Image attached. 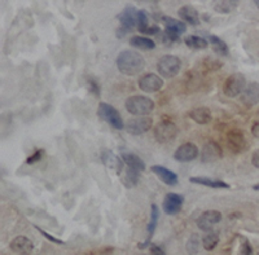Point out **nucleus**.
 I'll return each instance as SVG.
<instances>
[{"label":"nucleus","mask_w":259,"mask_h":255,"mask_svg":"<svg viewBox=\"0 0 259 255\" xmlns=\"http://www.w3.org/2000/svg\"><path fill=\"white\" fill-rule=\"evenodd\" d=\"M145 60L139 52L122 51L117 57V68L124 75H136L144 69Z\"/></svg>","instance_id":"f257e3e1"},{"label":"nucleus","mask_w":259,"mask_h":255,"mask_svg":"<svg viewBox=\"0 0 259 255\" xmlns=\"http://www.w3.org/2000/svg\"><path fill=\"white\" fill-rule=\"evenodd\" d=\"M126 109L130 114H134L136 117H147L154 109V101L147 96H130L126 100Z\"/></svg>","instance_id":"f03ea898"},{"label":"nucleus","mask_w":259,"mask_h":255,"mask_svg":"<svg viewBox=\"0 0 259 255\" xmlns=\"http://www.w3.org/2000/svg\"><path fill=\"white\" fill-rule=\"evenodd\" d=\"M180 69H182V61L179 57L174 56V55H165L158 60L157 64V70L166 79H171L179 74Z\"/></svg>","instance_id":"7ed1b4c3"},{"label":"nucleus","mask_w":259,"mask_h":255,"mask_svg":"<svg viewBox=\"0 0 259 255\" xmlns=\"http://www.w3.org/2000/svg\"><path fill=\"white\" fill-rule=\"evenodd\" d=\"M97 115H99L103 120H105L106 123H109L110 126L114 127V129L122 130L124 127L123 119H122L119 112H118L115 108H113L112 105H109V104H106V103L99 104V108H97Z\"/></svg>","instance_id":"20e7f679"},{"label":"nucleus","mask_w":259,"mask_h":255,"mask_svg":"<svg viewBox=\"0 0 259 255\" xmlns=\"http://www.w3.org/2000/svg\"><path fill=\"white\" fill-rule=\"evenodd\" d=\"M246 88V79L241 73L231 74L223 84V94L227 97H236Z\"/></svg>","instance_id":"39448f33"},{"label":"nucleus","mask_w":259,"mask_h":255,"mask_svg":"<svg viewBox=\"0 0 259 255\" xmlns=\"http://www.w3.org/2000/svg\"><path fill=\"white\" fill-rule=\"evenodd\" d=\"M136 15H138V9L128 6L123 9L121 15L118 16L119 22H121V27L118 29L117 32L118 38H123L127 32L131 31L136 26Z\"/></svg>","instance_id":"423d86ee"},{"label":"nucleus","mask_w":259,"mask_h":255,"mask_svg":"<svg viewBox=\"0 0 259 255\" xmlns=\"http://www.w3.org/2000/svg\"><path fill=\"white\" fill-rule=\"evenodd\" d=\"M154 135L159 143H170L178 135V127L171 120H162L154 129Z\"/></svg>","instance_id":"0eeeda50"},{"label":"nucleus","mask_w":259,"mask_h":255,"mask_svg":"<svg viewBox=\"0 0 259 255\" xmlns=\"http://www.w3.org/2000/svg\"><path fill=\"white\" fill-rule=\"evenodd\" d=\"M227 144L230 149L235 153H242L249 148L244 132L240 130H231L227 132Z\"/></svg>","instance_id":"6e6552de"},{"label":"nucleus","mask_w":259,"mask_h":255,"mask_svg":"<svg viewBox=\"0 0 259 255\" xmlns=\"http://www.w3.org/2000/svg\"><path fill=\"white\" fill-rule=\"evenodd\" d=\"M198 154H200V150H198L197 145L193 143H184L183 145H180L174 153V158L178 162H192L197 158Z\"/></svg>","instance_id":"1a4fd4ad"},{"label":"nucleus","mask_w":259,"mask_h":255,"mask_svg":"<svg viewBox=\"0 0 259 255\" xmlns=\"http://www.w3.org/2000/svg\"><path fill=\"white\" fill-rule=\"evenodd\" d=\"M138 86L142 91L148 92V94H150V92H157L163 87V79L159 75H157V74H144L139 79Z\"/></svg>","instance_id":"9d476101"},{"label":"nucleus","mask_w":259,"mask_h":255,"mask_svg":"<svg viewBox=\"0 0 259 255\" xmlns=\"http://www.w3.org/2000/svg\"><path fill=\"white\" fill-rule=\"evenodd\" d=\"M152 124L153 119L150 117H136L127 122L126 130L131 135H142L144 132L149 131Z\"/></svg>","instance_id":"9b49d317"},{"label":"nucleus","mask_w":259,"mask_h":255,"mask_svg":"<svg viewBox=\"0 0 259 255\" xmlns=\"http://www.w3.org/2000/svg\"><path fill=\"white\" fill-rule=\"evenodd\" d=\"M183 203H184V197L178 193H167L162 203V208L167 215H177L182 210Z\"/></svg>","instance_id":"f8f14e48"},{"label":"nucleus","mask_w":259,"mask_h":255,"mask_svg":"<svg viewBox=\"0 0 259 255\" xmlns=\"http://www.w3.org/2000/svg\"><path fill=\"white\" fill-rule=\"evenodd\" d=\"M222 220V214L217 210H209L200 215L197 219V227L203 232H212V227Z\"/></svg>","instance_id":"ddd939ff"},{"label":"nucleus","mask_w":259,"mask_h":255,"mask_svg":"<svg viewBox=\"0 0 259 255\" xmlns=\"http://www.w3.org/2000/svg\"><path fill=\"white\" fill-rule=\"evenodd\" d=\"M222 148L215 141L210 140L207 141L202 148V153H201V161L203 163H211V162L218 161L222 158Z\"/></svg>","instance_id":"4468645a"},{"label":"nucleus","mask_w":259,"mask_h":255,"mask_svg":"<svg viewBox=\"0 0 259 255\" xmlns=\"http://www.w3.org/2000/svg\"><path fill=\"white\" fill-rule=\"evenodd\" d=\"M9 247L13 252L20 255H29L32 252L34 249V243L31 242V240H29L25 236H17L16 238H13L9 243Z\"/></svg>","instance_id":"2eb2a0df"},{"label":"nucleus","mask_w":259,"mask_h":255,"mask_svg":"<svg viewBox=\"0 0 259 255\" xmlns=\"http://www.w3.org/2000/svg\"><path fill=\"white\" fill-rule=\"evenodd\" d=\"M101 161H103V163L105 164L106 167L114 170L118 175H121L123 173V159L115 156L114 153L110 152V150H103V153H101Z\"/></svg>","instance_id":"dca6fc26"},{"label":"nucleus","mask_w":259,"mask_h":255,"mask_svg":"<svg viewBox=\"0 0 259 255\" xmlns=\"http://www.w3.org/2000/svg\"><path fill=\"white\" fill-rule=\"evenodd\" d=\"M241 103L247 108L256 105L259 103V84L258 83H250L246 86L244 92L241 94Z\"/></svg>","instance_id":"f3484780"},{"label":"nucleus","mask_w":259,"mask_h":255,"mask_svg":"<svg viewBox=\"0 0 259 255\" xmlns=\"http://www.w3.org/2000/svg\"><path fill=\"white\" fill-rule=\"evenodd\" d=\"M158 218H159L158 206L153 203L152 207H150V220H149V224H148V238L145 242L139 243L138 245L139 249H145V247L150 246V240H152V236H153L154 231H156L157 228V224H158Z\"/></svg>","instance_id":"a211bd4d"},{"label":"nucleus","mask_w":259,"mask_h":255,"mask_svg":"<svg viewBox=\"0 0 259 255\" xmlns=\"http://www.w3.org/2000/svg\"><path fill=\"white\" fill-rule=\"evenodd\" d=\"M150 170H152V173L156 174V175L158 176L159 179L165 183V184L167 185L178 184V175L174 173V171L168 170V168L163 167V166H158V164H157V166H153Z\"/></svg>","instance_id":"6ab92c4d"},{"label":"nucleus","mask_w":259,"mask_h":255,"mask_svg":"<svg viewBox=\"0 0 259 255\" xmlns=\"http://www.w3.org/2000/svg\"><path fill=\"white\" fill-rule=\"evenodd\" d=\"M189 118L194 120L198 124H207L212 120V114L210 112L209 108L201 106V108H196L189 112Z\"/></svg>","instance_id":"aec40b11"},{"label":"nucleus","mask_w":259,"mask_h":255,"mask_svg":"<svg viewBox=\"0 0 259 255\" xmlns=\"http://www.w3.org/2000/svg\"><path fill=\"white\" fill-rule=\"evenodd\" d=\"M178 15L183 21H186V22L193 25V26L200 24V15L192 6L180 7L179 11H178Z\"/></svg>","instance_id":"412c9836"},{"label":"nucleus","mask_w":259,"mask_h":255,"mask_svg":"<svg viewBox=\"0 0 259 255\" xmlns=\"http://www.w3.org/2000/svg\"><path fill=\"white\" fill-rule=\"evenodd\" d=\"M162 22H163V25H165L166 30L174 32V34H177V35L179 36L187 31L186 24H184L183 21L177 20V18L168 17V16H163V17H162Z\"/></svg>","instance_id":"4be33fe9"},{"label":"nucleus","mask_w":259,"mask_h":255,"mask_svg":"<svg viewBox=\"0 0 259 255\" xmlns=\"http://www.w3.org/2000/svg\"><path fill=\"white\" fill-rule=\"evenodd\" d=\"M189 182L210 188H224V189L231 188L230 184H227V183L222 182V180H212L210 179V178H205V176H194V178H191V179H189Z\"/></svg>","instance_id":"5701e85b"},{"label":"nucleus","mask_w":259,"mask_h":255,"mask_svg":"<svg viewBox=\"0 0 259 255\" xmlns=\"http://www.w3.org/2000/svg\"><path fill=\"white\" fill-rule=\"evenodd\" d=\"M122 159H123L124 163L127 164V167L139 171V173L145 170V163L143 162V159H140L138 156H135V154L123 153V154H122Z\"/></svg>","instance_id":"b1692460"},{"label":"nucleus","mask_w":259,"mask_h":255,"mask_svg":"<svg viewBox=\"0 0 259 255\" xmlns=\"http://www.w3.org/2000/svg\"><path fill=\"white\" fill-rule=\"evenodd\" d=\"M130 44H131L133 47L138 48V50H153V48L156 47V43H154L152 39L140 35L133 36V38L130 39Z\"/></svg>","instance_id":"393cba45"},{"label":"nucleus","mask_w":259,"mask_h":255,"mask_svg":"<svg viewBox=\"0 0 259 255\" xmlns=\"http://www.w3.org/2000/svg\"><path fill=\"white\" fill-rule=\"evenodd\" d=\"M184 43L192 50H205L209 46V41L206 39L201 38L197 35H188L184 38Z\"/></svg>","instance_id":"a878e982"},{"label":"nucleus","mask_w":259,"mask_h":255,"mask_svg":"<svg viewBox=\"0 0 259 255\" xmlns=\"http://www.w3.org/2000/svg\"><path fill=\"white\" fill-rule=\"evenodd\" d=\"M209 40H210V43H211L212 50H214L215 52L219 53V55H222V56H228V52H230V50H228V46H227V44L224 43L221 38H218L217 35H210Z\"/></svg>","instance_id":"bb28decb"},{"label":"nucleus","mask_w":259,"mask_h":255,"mask_svg":"<svg viewBox=\"0 0 259 255\" xmlns=\"http://www.w3.org/2000/svg\"><path fill=\"white\" fill-rule=\"evenodd\" d=\"M138 182H139V171L127 167V170L124 171L123 176H122V183H123L127 188H133L134 185L138 184Z\"/></svg>","instance_id":"cd10ccee"},{"label":"nucleus","mask_w":259,"mask_h":255,"mask_svg":"<svg viewBox=\"0 0 259 255\" xmlns=\"http://www.w3.org/2000/svg\"><path fill=\"white\" fill-rule=\"evenodd\" d=\"M219 242V236L215 232H209L205 237H202V246L206 251H212Z\"/></svg>","instance_id":"c85d7f7f"},{"label":"nucleus","mask_w":259,"mask_h":255,"mask_svg":"<svg viewBox=\"0 0 259 255\" xmlns=\"http://www.w3.org/2000/svg\"><path fill=\"white\" fill-rule=\"evenodd\" d=\"M237 6V2H232V0H219L214 4V8L217 12L219 13H230Z\"/></svg>","instance_id":"c756f323"},{"label":"nucleus","mask_w":259,"mask_h":255,"mask_svg":"<svg viewBox=\"0 0 259 255\" xmlns=\"http://www.w3.org/2000/svg\"><path fill=\"white\" fill-rule=\"evenodd\" d=\"M200 237H198L197 235H192L191 237H189V240L187 241V245H186V249H187V252H188L189 255H196L198 252V250H200Z\"/></svg>","instance_id":"7c9ffc66"},{"label":"nucleus","mask_w":259,"mask_h":255,"mask_svg":"<svg viewBox=\"0 0 259 255\" xmlns=\"http://www.w3.org/2000/svg\"><path fill=\"white\" fill-rule=\"evenodd\" d=\"M148 15L144 12V11H138V15H136V27L140 32H144L145 30L149 27V22H148Z\"/></svg>","instance_id":"2f4dec72"},{"label":"nucleus","mask_w":259,"mask_h":255,"mask_svg":"<svg viewBox=\"0 0 259 255\" xmlns=\"http://www.w3.org/2000/svg\"><path fill=\"white\" fill-rule=\"evenodd\" d=\"M239 255H253V249H251L250 243L246 238L241 241V245H240V250H239Z\"/></svg>","instance_id":"473e14b6"},{"label":"nucleus","mask_w":259,"mask_h":255,"mask_svg":"<svg viewBox=\"0 0 259 255\" xmlns=\"http://www.w3.org/2000/svg\"><path fill=\"white\" fill-rule=\"evenodd\" d=\"M43 156H45V150H43V149L36 150V152L34 153V154H31V156H30L29 158L26 159V163H27V164L35 163V162L40 161V159L43 158Z\"/></svg>","instance_id":"72a5a7b5"},{"label":"nucleus","mask_w":259,"mask_h":255,"mask_svg":"<svg viewBox=\"0 0 259 255\" xmlns=\"http://www.w3.org/2000/svg\"><path fill=\"white\" fill-rule=\"evenodd\" d=\"M36 229H38V231L40 232L41 235L45 236V237L47 238L48 241H51V242H53V243H59V245H64V241L59 240V238H56V237H53V236H51L50 233H47V232H45V231H43V229H41V228H39V227H36Z\"/></svg>","instance_id":"f704fd0d"},{"label":"nucleus","mask_w":259,"mask_h":255,"mask_svg":"<svg viewBox=\"0 0 259 255\" xmlns=\"http://www.w3.org/2000/svg\"><path fill=\"white\" fill-rule=\"evenodd\" d=\"M89 88L90 91L92 92L94 95H96V96H99L100 95V86L97 84V82H95L94 79H89Z\"/></svg>","instance_id":"c9c22d12"},{"label":"nucleus","mask_w":259,"mask_h":255,"mask_svg":"<svg viewBox=\"0 0 259 255\" xmlns=\"http://www.w3.org/2000/svg\"><path fill=\"white\" fill-rule=\"evenodd\" d=\"M149 250H150V255H166V252L163 251L161 247L157 246V245H150Z\"/></svg>","instance_id":"e433bc0d"},{"label":"nucleus","mask_w":259,"mask_h":255,"mask_svg":"<svg viewBox=\"0 0 259 255\" xmlns=\"http://www.w3.org/2000/svg\"><path fill=\"white\" fill-rule=\"evenodd\" d=\"M158 31H161L158 26H149L143 34L144 35H156V34H158Z\"/></svg>","instance_id":"4c0bfd02"},{"label":"nucleus","mask_w":259,"mask_h":255,"mask_svg":"<svg viewBox=\"0 0 259 255\" xmlns=\"http://www.w3.org/2000/svg\"><path fill=\"white\" fill-rule=\"evenodd\" d=\"M251 163H253L254 167H256L259 170V149L254 152L253 157H251Z\"/></svg>","instance_id":"58836bf2"},{"label":"nucleus","mask_w":259,"mask_h":255,"mask_svg":"<svg viewBox=\"0 0 259 255\" xmlns=\"http://www.w3.org/2000/svg\"><path fill=\"white\" fill-rule=\"evenodd\" d=\"M251 132H253V135L255 136V138L259 139V122H256V123L253 124V127H251Z\"/></svg>","instance_id":"ea45409f"},{"label":"nucleus","mask_w":259,"mask_h":255,"mask_svg":"<svg viewBox=\"0 0 259 255\" xmlns=\"http://www.w3.org/2000/svg\"><path fill=\"white\" fill-rule=\"evenodd\" d=\"M254 189H255V191H259V184L254 185Z\"/></svg>","instance_id":"a19ab883"},{"label":"nucleus","mask_w":259,"mask_h":255,"mask_svg":"<svg viewBox=\"0 0 259 255\" xmlns=\"http://www.w3.org/2000/svg\"><path fill=\"white\" fill-rule=\"evenodd\" d=\"M255 4L258 6V8H259V0H255Z\"/></svg>","instance_id":"79ce46f5"}]
</instances>
